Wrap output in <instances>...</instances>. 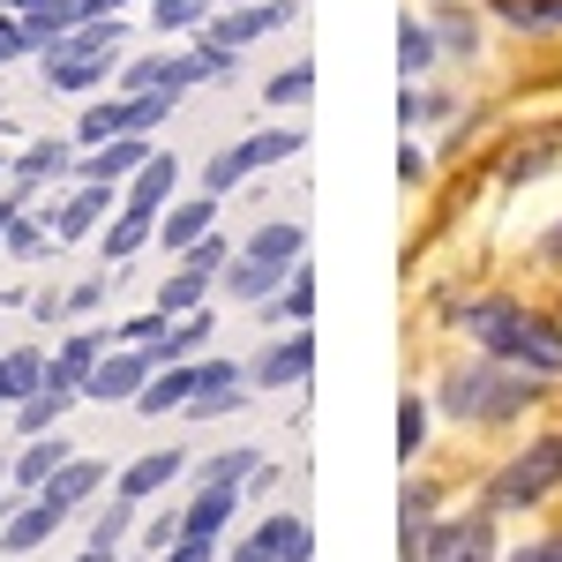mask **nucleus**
<instances>
[{"mask_svg":"<svg viewBox=\"0 0 562 562\" xmlns=\"http://www.w3.org/2000/svg\"><path fill=\"white\" fill-rule=\"evenodd\" d=\"M465 330H473L495 360H510V368L562 375V330L548 323V315H525L518 301H473L465 307Z\"/></svg>","mask_w":562,"mask_h":562,"instance_id":"f257e3e1","label":"nucleus"},{"mask_svg":"<svg viewBox=\"0 0 562 562\" xmlns=\"http://www.w3.org/2000/svg\"><path fill=\"white\" fill-rule=\"evenodd\" d=\"M548 383V375H532V368H510V360H465V368H450L442 375V413L450 420H510L532 405V390Z\"/></svg>","mask_w":562,"mask_h":562,"instance_id":"f03ea898","label":"nucleus"},{"mask_svg":"<svg viewBox=\"0 0 562 562\" xmlns=\"http://www.w3.org/2000/svg\"><path fill=\"white\" fill-rule=\"evenodd\" d=\"M121 15H83L76 31H60L53 45H38L45 53V76L60 90H90V83H105V68L121 60Z\"/></svg>","mask_w":562,"mask_h":562,"instance_id":"7ed1b4c3","label":"nucleus"},{"mask_svg":"<svg viewBox=\"0 0 562 562\" xmlns=\"http://www.w3.org/2000/svg\"><path fill=\"white\" fill-rule=\"evenodd\" d=\"M301 248H307V233L293 225V217H278V225H262L256 240L240 248V256L225 262V293L233 301H270L285 278H293V262H301Z\"/></svg>","mask_w":562,"mask_h":562,"instance_id":"20e7f679","label":"nucleus"},{"mask_svg":"<svg viewBox=\"0 0 562 562\" xmlns=\"http://www.w3.org/2000/svg\"><path fill=\"white\" fill-rule=\"evenodd\" d=\"M555 487H562V435H548V442L518 450L503 473L487 480V503H495V510H525V503H540V495H555Z\"/></svg>","mask_w":562,"mask_h":562,"instance_id":"39448f33","label":"nucleus"},{"mask_svg":"<svg viewBox=\"0 0 562 562\" xmlns=\"http://www.w3.org/2000/svg\"><path fill=\"white\" fill-rule=\"evenodd\" d=\"M173 113V90H135V98H105L83 113V143H105V135H143L150 121Z\"/></svg>","mask_w":562,"mask_h":562,"instance_id":"423d86ee","label":"nucleus"},{"mask_svg":"<svg viewBox=\"0 0 562 562\" xmlns=\"http://www.w3.org/2000/svg\"><path fill=\"white\" fill-rule=\"evenodd\" d=\"M150 375H158V360H150V352H143V346H113V352H105V360H98V368H90L83 397H98V405H121V397H128V405H135Z\"/></svg>","mask_w":562,"mask_h":562,"instance_id":"0eeeda50","label":"nucleus"},{"mask_svg":"<svg viewBox=\"0 0 562 562\" xmlns=\"http://www.w3.org/2000/svg\"><path fill=\"white\" fill-rule=\"evenodd\" d=\"M307 555H315V532H307V518H293V510L262 518L256 540L233 548V562H307Z\"/></svg>","mask_w":562,"mask_h":562,"instance_id":"6e6552de","label":"nucleus"},{"mask_svg":"<svg viewBox=\"0 0 562 562\" xmlns=\"http://www.w3.org/2000/svg\"><path fill=\"white\" fill-rule=\"evenodd\" d=\"M420 562H495V525H487V518L428 525V540H420Z\"/></svg>","mask_w":562,"mask_h":562,"instance_id":"1a4fd4ad","label":"nucleus"},{"mask_svg":"<svg viewBox=\"0 0 562 562\" xmlns=\"http://www.w3.org/2000/svg\"><path fill=\"white\" fill-rule=\"evenodd\" d=\"M301 150V135H248V143H233L225 158H211V195H225V188H240V180L256 173V166H270V158H293Z\"/></svg>","mask_w":562,"mask_h":562,"instance_id":"9d476101","label":"nucleus"},{"mask_svg":"<svg viewBox=\"0 0 562 562\" xmlns=\"http://www.w3.org/2000/svg\"><path fill=\"white\" fill-rule=\"evenodd\" d=\"M98 360H105V330H76V338H60V352L45 360V383L76 397V390L90 383V368H98Z\"/></svg>","mask_w":562,"mask_h":562,"instance_id":"9b49d317","label":"nucleus"},{"mask_svg":"<svg viewBox=\"0 0 562 562\" xmlns=\"http://www.w3.org/2000/svg\"><path fill=\"white\" fill-rule=\"evenodd\" d=\"M240 390H248V375H240L233 360H211V368H195V397H188V413H195V420L233 413V405H240Z\"/></svg>","mask_w":562,"mask_h":562,"instance_id":"f8f14e48","label":"nucleus"},{"mask_svg":"<svg viewBox=\"0 0 562 562\" xmlns=\"http://www.w3.org/2000/svg\"><path fill=\"white\" fill-rule=\"evenodd\" d=\"M98 158H83V180H135L150 166V143L143 135H105V143H90Z\"/></svg>","mask_w":562,"mask_h":562,"instance_id":"ddd939ff","label":"nucleus"},{"mask_svg":"<svg viewBox=\"0 0 562 562\" xmlns=\"http://www.w3.org/2000/svg\"><path fill=\"white\" fill-rule=\"evenodd\" d=\"M60 518H68V510H60V503H53V495L38 487V503H23V510L8 518V532H0V548H8V555H23V548H38V540H53V532H60Z\"/></svg>","mask_w":562,"mask_h":562,"instance_id":"4468645a","label":"nucleus"},{"mask_svg":"<svg viewBox=\"0 0 562 562\" xmlns=\"http://www.w3.org/2000/svg\"><path fill=\"white\" fill-rule=\"evenodd\" d=\"M285 15H293L285 0H262V8H233V15H225V23L211 31V45H225V53H240V45H256L262 31H278Z\"/></svg>","mask_w":562,"mask_h":562,"instance_id":"2eb2a0df","label":"nucleus"},{"mask_svg":"<svg viewBox=\"0 0 562 562\" xmlns=\"http://www.w3.org/2000/svg\"><path fill=\"white\" fill-rule=\"evenodd\" d=\"M307 368H315V338H307V323H301V338H285V346H270L256 360V383L262 390H285V383H301Z\"/></svg>","mask_w":562,"mask_h":562,"instance_id":"dca6fc26","label":"nucleus"},{"mask_svg":"<svg viewBox=\"0 0 562 562\" xmlns=\"http://www.w3.org/2000/svg\"><path fill=\"white\" fill-rule=\"evenodd\" d=\"M180 458H188V450H143L128 473H121V495H128V503H143V495L173 487V480H180Z\"/></svg>","mask_w":562,"mask_h":562,"instance_id":"f3484780","label":"nucleus"},{"mask_svg":"<svg viewBox=\"0 0 562 562\" xmlns=\"http://www.w3.org/2000/svg\"><path fill=\"white\" fill-rule=\"evenodd\" d=\"M15 8H23L31 45H53L60 31H76V23H83V0H15Z\"/></svg>","mask_w":562,"mask_h":562,"instance_id":"a211bd4d","label":"nucleus"},{"mask_svg":"<svg viewBox=\"0 0 562 562\" xmlns=\"http://www.w3.org/2000/svg\"><path fill=\"white\" fill-rule=\"evenodd\" d=\"M225 518H233V487H225V480H203V495L188 503L180 532H195V540H217V532H225Z\"/></svg>","mask_w":562,"mask_h":562,"instance_id":"6ab92c4d","label":"nucleus"},{"mask_svg":"<svg viewBox=\"0 0 562 562\" xmlns=\"http://www.w3.org/2000/svg\"><path fill=\"white\" fill-rule=\"evenodd\" d=\"M68 458H76V450H68V442H60V435H31V450H23V458H15V480H23V487H45V480L60 473V465H68Z\"/></svg>","mask_w":562,"mask_h":562,"instance_id":"aec40b11","label":"nucleus"},{"mask_svg":"<svg viewBox=\"0 0 562 562\" xmlns=\"http://www.w3.org/2000/svg\"><path fill=\"white\" fill-rule=\"evenodd\" d=\"M211 225H217V195H195V203H180V211H166V248H195Z\"/></svg>","mask_w":562,"mask_h":562,"instance_id":"412c9836","label":"nucleus"},{"mask_svg":"<svg viewBox=\"0 0 562 562\" xmlns=\"http://www.w3.org/2000/svg\"><path fill=\"white\" fill-rule=\"evenodd\" d=\"M188 397H195V368H166V375L143 383L135 413H173V405H188Z\"/></svg>","mask_w":562,"mask_h":562,"instance_id":"4be33fe9","label":"nucleus"},{"mask_svg":"<svg viewBox=\"0 0 562 562\" xmlns=\"http://www.w3.org/2000/svg\"><path fill=\"white\" fill-rule=\"evenodd\" d=\"M203 293H211V270L180 262V278H166V285H158V307H166V315H195V307H203Z\"/></svg>","mask_w":562,"mask_h":562,"instance_id":"5701e85b","label":"nucleus"},{"mask_svg":"<svg viewBox=\"0 0 562 562\" xmlns=\"http://www.w3.org/2000/svg\"><path fill=\"white\" fill-rule=\"evenodd\" d=\"M98 473H105V465H98V458H68V465H60V473L45 480V495H53V503H60V510H76V503H83L90 487H98Z\"/></svg>","mask_w":562,"mask_h":562,"instance_id":"b1692460","label":"nucleus"},{"mask_svg":"<svg viewBox=\"0 0 562 562\" xmlns=\"http://www.w3.org/2000/svg\"><path fill=\"white\" fill-rule=\"evenodd\" d=\"M150 225H158V211H135V203H128V211L113 217V233H105V256H113V262H128L135 248L150 240Z\"/></svg>","mask_w":562,"mask_h":562,"instance_id":"393cba45","label":"nucleus"},{"mask_svg":"<svg viewBox=\"0 0 562 562\" xmlns=\"http://www.w3.org/2000/svg\"><path fill=\"white\" fill-rule=\"evenodd\" d=\"M105 188H113V180H83V195L60 211V240H83L90 225H98V211H105Z\"/></svg>","mask_w":562,"mask_h":562,"instance_id":"a878e982","label":"nucleus"},{"mask_svg":"<svg viewBox=\"0 0 562 562\" xmlns=\"http://www.w3.org/2000/svg\"><path fill=\"white\" fill-rule=\"evenodd\" d=\"M166 195H173V158H150V166L135 173L128 203H135V211H166Z\"/></svg>","mask_w":562,"mask_h":562,"instance_id":"bb28decb","label":"nucleus"},{"mask_svg":"<svg viewBox=\"0 0 562 562\" xmlns=\"http://www.w3.org/2000/svg\"><path fill=\"white\" fill-rule=\"evenodd\" d=\"M53 173H68V143L60 135H45V143H31L15 158V180H53Z\"/></svg>","mask_w":562,"mask_h":562,"instance_id":"cd10ccee","label":"nucleus"},{"mask_svg":"<svg viewBox=\"0 0 562 562\" xmlns=\"http://www.w3.org/2000/svg\"><path fill=\"white\" fill-rule=\"evenodd\" d=\"M68 405H76L68 390L38 383V390H31V397H23V435H45V428H53V420H60V413H68Z\"/></svg>","mask_w":562,"mask_h":562,"instance_id":"c85d7f7f","label":"nucleus"},{"mask_svg":"<svg viewBox=\"0 0 562 562\" xmlns=\"http://www.w3.org/2000/svg\"><path fill=\"white\" fill-rule=\"evenodd\" d=\"M0 383H8V397H31L45 383V352H8L0 360Z\"/></svg>","mask_w":562,"mask_h":562,"instance_id":"c756f323","label":"nucleus"},{"mask_svg":"<svg viewBox=\"0 0 562 562\" xmlns=\"http://www.w3.org/2000/svg\"><path fill=\"white\" fill-rule=\"evenodd\" d=\"M503 23H518V31H562V0H503Z\"/></svg>","mask_w":562,"mask_h":562,"instance_id":"7c9ffc66","label":"nucleus"},{"mask_svg":"<svg viewBox=\"0 0 562 562\" xmlns=\"http://www.w3.org/2000/svg\"><path fill=\"white\" fill-rule=\"evenodd\" d=\"M420 435H428V405L405 397V413H397V458H420Z\"/></svg>","mask_w":562,"mask_h":562,"instance_id":"2f4dec72","label":"nucleus"},{"mask_svg":"<svg viewBox=\"0 0 562 562\" xmlns=\"http://www.w3.org/2000/svg\"><path fill=\"white\" fill-rule=\"evenodd\" d=\"M285 315H293V323H307V315H315V270H307V262H293V285H285Z\"/></svg>","mask_w":562,"mask_h":562,"instance_id":"473e14b6","label":"nucleus"},{"mask_svg":"<svg viewBox=\"0 0 562 562\" xmlns=\"http://www.w3.org/2000/svg\"><path fill=\"white\" fill-rule=\"evenodd\" d=\"M397 60H405V76H420V68L435 60V38L420 31V23H405V31H397Z\"/></svg>","mask_w":562,"mask_h":562,"instance_id":"72a5a7b5","label":"nucleus"},{"mask_svg":"<svg viewBox=\"0 0 562 562\" xmlns=\"http://www.w3.org/2000/svg\"><path fill=\"white\" fill-rule=\"evenodd\" d=\"M256 458H262V450H225V458H211V465H203V480H225V487H240V480L256 473Z\"/></svg>","mask_w":562,"mask_h":562,"instance_id":"f704fd0d","label":"nucleus"},{"mask_svg":"<svg viewBox=\"0 0 562 562\" xmlns=\"http://www.w3.org/2000/svg\"><path fill=\"white\" fill-rule=\"evenodd\" d=\"M128 518H135V503H128V495H121V503H113L105 518L90 525V548H121V532H128Z\"/></svg>","mask_w":562,"mask_h":562,"instance_id":"c9c22d12","label":"nucleus"},{"mask_svg":"<svg viewBox=\"0 0 562 562\" xmlns=\"http://www.w3.org/2000/svg\"><path fill=\"white\" fill-rule=\"evenodd\" d=\"M307 83H315V68H285V76H270V105H293V98H307Z\"/></svg>","mask_w":562,"mask_h":562,"instance_id":"e433bc0d","label":"nucleus"},{"mask_svg":"<svg viewBox=\"0 0 562 562\" xmlns=\"http://www.w3.org/2000/svg\"><path fill=\"white\" fill-rule=\"evenodd\" d=\"M150 15H158V31H188L203 15V0H150Z\"/></svg>","mask_w":562,"mask_h":562,"instance_id":"4c0bfd02","label":"nucleus"},{"mask_svg":"<svg viewBox=\"0 0 562 562\" xmlns=\"http://www.w3.org/2000/svg\"><path fill=\"white\" fill-rule=\"evenodd\" d=\"M0 240H8L15 256H38V248H45V233H38V225H31V217H23V211L8 217V233H0Z\"/></svg>","mask_w":562,"mask_h":562,"instance_id":"58836bf2","label":"nucleus"},{"mask_svg":"<svg viewBox=\"0 0 562 562\" xmlns=\"http://www.w3.org/2000/svg\"><path fill=\"white\" fill-rule=\"evenodd\" d=\"M420 173H428V158H420V150L405 143V150H397V180H420Z\"/></svg>","mask_w":562,"mask_h":562,"instance_id":"ea45409f","label":"nucleus"},{"mask_svg":"<svg viewBox=\"0 0 562 562\" xmlns=\"http://www.w3.org/2000/svg\"><path fill=\"white\" fill-rule=\"evenodd\" d=\"M98 293H105V285H98V278H83V285H76V293H68V307H76V315H83V307H98Z\"/></svg>","mask_w":562,"mask_h":562,"instance_id":"a19ab883","label":"nucleus"},{"mask_svg":"<svg viewBox=\"0 0 562 562\" xmlns=\"http://www.w3.org/2000/svg\"><path fill=\"white\" fill-rule=\"evenodd\" d=\"M510 562H555V548H518Z\"/></svg>","mask_w":562,"mask_h":562,"instance_id":"79ce46f5","label":"nucleus"},{"mask_svg":"<svg viewBox=\"0 0 562 562\" xmlns=\"http://www.w3.org/2000/svg\"><path fill=\"white\" fill-rule=\"evenodd\" d=\"M76 562H113V548H83V555H76Z\"/></svg>","mask_w":562,"mask_h":562,"instance_id":"37998d69","label":"nucleus"},{"mask_svg":"<svg viewBox=\"0 0 562 562\" xmlns=\"http://www.w3.org/2000/svg\"><path fill=\"white\" fill-rule=\"evenodd\" d=\"M8 217H15V195H0V233H8Z\"/></svg>","mask_w":562,"mask_h":562,"instance_id":"c03bdc74","label":"nucleus"},{"mask_svg":"<svg viewBox=\"0 0 562 562\" xmlns=\"http://www.w3.org/2000/svg\"><path fill=\"white\" fill-rule=\"evenodd\" d=\"M548 256H555V262H562V225H555V233H548Z\"/></svg>","mask_w":562,"mask_h":562,"instance_id":"a18cd8bd","label":"nucleus"},{"mask_svg":"<svg viewBox=\"0 0 562 562\" xmlns=\"http://www.w3.org/2000/svg\"><path fill=\"white\" fill-rule=\"evenodd\" d=\"M555 562H562V548H555Z\"/></svg>","mask_w":562,"mask_h":562,"instance_id":"49530a36","label":"nucleus"}]
</instances>
